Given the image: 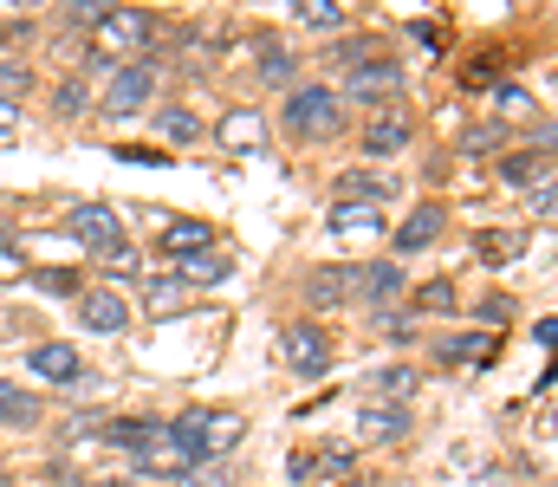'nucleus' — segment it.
<instances>
[{
  "label": "nucleus",
  "mask_w": 558,
  "mask_h": 487,
  "mask_svg": "<svg viewBox=\"0 0 558 487\" xmlns=\"http://www.w3.org/2000/svg\"><path fill=\"white\" fill-rule=\"evenodd\" d=\"M338 202H384V182L371 169H351V175H338Z\"/></svg>",
  "instance_id": "obj_24"
},
{
  "label": "nucleus",
  "mask_w": 558,
  "mask_h": 487,
  "mask_svg": "<svg viewBox=\"0 0 558 487\" xmlns=\"http://www.w3.org/2000/svg\"><path fill=\"white\" fill-rule=\"evenodd\" d=\"M500 351V338H487V331H461V338H441L435 344V364H487Z\"/></svg>",
  "instance_id": "obj_11"
},
{
  "label": "nucleus",
  "mask_w": 558,
  "mask_h": 487,
  "mask_svg": "<svg viewBox=\"0 0 558 487\" xmlns=\"http://www.w3.org/2000/svg\"><path fill=\"white\" fill-rule=\"evenodd\" d=\"M416 313H454V287L448 280H428L416 293Z\"/></svg>",
  "instance_id": "obj_28"
},
{
  "label": "nucleus",
  "mask_w": 558,
  "mask_h": 487,
  "mask_svg": "<svg viewBox=\"0 0 558 487\" xmlns=\"http://www.w3.org/2000/svg\"><path fill=\"white\" fill-rule=\"evenodd\" d=\"M0 273H7V280H13V273H26V254H20V247H7V254H0Z\"/></svg>",
  "instance_id": "obj_41"
},
{
  "label": "nucleus",
  "mask_w": 558,
  "mask_h": 487,
  "mask_svg": "<svg viewBox=\"0 0 558 487\" xmlns=\"http://www.w3.org/2000/svg\"><path fill=\"white\" fill-rule=\"evenodd\" d=\"M533 111H539V105H533L520 85H500V118H533Z\"/></svg>",
  "instance_id": "obj_32"
},
{
  "label": "nucleus",
  "mask_w": 558,
  "mask_h": 487,
  "mask_svg": "<svg viewBox=\"0 0 558 487\" xmlns=\"http://www.w3.org/2000/svg\"><path fill=\"white\" fill-rule=\"evenodd\" d=\"M65 228L85 241V247H98V254H111V247H124V221L105 208V202H78L72 215H65Z\"/></svg>",
  "instance_id": "obj_5"
},
{
  "label": "nucleus",
  "mask_w": 558,
  "mask_h": 487,
  "mask_svg": "<svg viewBox=\"0 0 558 487\" xmlns=\"http://www.w3.org/2000/svg\"><path fill=\"white\" fill-rule=\"evenodd\" d=\"M26 364H33L46 383H72V377L85 370V364H78V351H72V344H59V338H52V344H33V351H26Z\"/></svg>",
  "instance_id": "obj_9"
},
{
  "label": "nucleus",
  "mask_w": 558,
  "mask_h": 487,
  "mask_svg": "<svg viewBox=\"0 0 558 487\" xmlns=\"http://www.w3.org/2000/svg\"><path fill=\"white\" fill-rule=\"evenodd\" d=\"M403 423H410L403 410H390V403H364V429H371V436H403Z\"/></svg>",
  "instance_id": "obj_27"
},
{
  "label": "nucleus",
  "mask_w": 558,
  "mask_h": 487,
  "mask_svg": "<svg viewBox=\"0 0 558 487\" xmlns=\"http://www.w3.org/2000/svg\"><path fill=\"white\" fill-rule=\"evenodd\" d=\"M105 487H131V482H105Z\"/></svg>",
  "instance_id": "obj_44"
},
{
  "label": "nucleus",
  "mask_w": 558,
  "mask_h": 487,
  "mask_svg": "<svg viewBox=\"0 0 558 487\" xmlns=\"http://www.w3.org/2000/svg\"><path fill=\"white\" fill-rule=\"evenodd\" d=\"M299 20H305L312 33H338V26H344V7H338V0H299Z\"/></svg>",
  "instance_id": "obj_23"
},
{
  "label": "nucleus",
  "mask_w": 558,
  "mask_h": 487,
  "mask_svg": "<svg viewBox=\"0 0 558 487\" xmlns=\"http://www.w3.org/2000/svg\"><path fill=\"white\" fill-rule=\"evenodd\" d=\"M156 436H162V423H156V416H124V423H105V429H98V442H111V449H131V455H143Z\"/></svg>",
  "instance_id": "obj_12"
},
{
  "label": "nucleus",
  "mask_w": 558,
  "mask_h": 487,
  "mask_svg": "<svg viewBox=\"0 0 558 487\" xmlns=\"http://www.w3.org/2000/svg\"><path fill=\"white\" fill-rule=\"evenodd\" d=\"M105 267H111V280H131V273H137V247H131V241H124V247H111V254H105Z\"/></svg>",
  "instance_id": "obj_34"
},
{
  "label": "nucleus",
  "mask_w": 558,
  "mask_h": 487,
  "mask_svg": "<svg viewBox=\"0 0 558 487\" xmlns=\"http://www.w3.org/2000/svg\"><path fill=\"white\" fill-rule=\"evenodd\" d=\"M7 131H13V105L0 98V137H7Z\"/></svg>",
  "instance_id": "obj_42"
},
{
  "label": "nucleus",
  "mask_w": 558,
  "mask_h": 487,
  "mask_svg": "<svg viewBox=\"0 0 558 487\" xmlns=\"http://www.w3.org/2000/svg\"><path fill=\"white\" fill-rule=\"evenodd\" d=\"M182 300H189V287L169 273V280H143V306L162 319V313H182Z\"/></svg>",
  "instance_id": "obj_22"
},
{
  "label": "nucleus",
  "mask_w": 558,
  "mask_h": 487,
  "mask_svg": "<svg viewBox=\"0 0 558 487\" xmlns=\"http://www.w3.org/2000/svg\"><path fill=\"white\" fill-rule=\"evenodd\" d=\"M26 280H33L39 293H52V300H72V293H78V273H72V267H39V273H26Z\"/></svg>",
  "instance_id": "obj_26"
},
{
  "label": "nucleus",
  "mask_w": 558,
  "mask_h": 487,
  "mask_svg": "<svg viewBox=\"0 0 558 487\" xmlns=\"http://www.w3.org/2000/svg\"><path fill=\"white\" fill-rule=\"evenodd\" d=\"M377 228H384L377 202H338L331 208V234H377Z\"/></svg>",
  "instance_id": "obj_20"
},
{
  "label": "nucleus",
  "mask_w": 558,
  "mask_h": 487,
  "mask_svg": "<svg viewBox=\"0 0 558 487\" xmlns=\"http://www.w3.org/2000/svg\"><path fill=\"white\" fill-rule=\"evenodd\" d=\"M279 351H286V364L299 377H325V364H331V338H325V325H312V319L286 325L279 331Z\"/></svg>",
  "instance_id": "obj_3"
},
{
  "label": "nucleus",
  "mask_w": 558,
  "mask_h": 487,
  "mask_svg": "<svg viewBox=\"0 0 558 487\" xmlns=\"http://www.w3.org/2000/svg\"><path fill=\"white\" fill-rule=\"evenodd\" d=\"M338 487H377V475H344Z\"/></svg>",
  "instance_id": "obj_43"
},
{
  "label": "nucleus",
  "mask_w": 558,
  "mask_h": 487,
  "mask_svg": "<svg viewBox=\"0 0 558 487\" xmlns=\"http://www.w3.org/2000/svg\"><path fill=\"white\" fill-rule=\"evenodd\" d=\"M364 150H371V157H403V150H410V118H397V111L377 118V124L364 131Z\"/></svg>",
  "instance_id": "obj_15"
},
{
  "label": "nucleus",
  "mask_w": 558,
  "mask_h": 487,
  "mask_svg": "<svg viewBox=\"0 0 558 487\" xmlns=\"http://www.w3.org/2000/svg\"><path fill=\"white\" fill-rule=\"evenodd\" d=\"M260 78H267V85H286V78H292V52H286V46H267V52H260Z\"/></svg>",
  "instance_id": "obj_30"
},
{
  "label": "nucleus",
  "mask_w": 558,
  "mask_h": 487,
  "mask_svg": "<svg viewBox=\"0 0 558 487\" xmlns=\"http://www.w3.org/2000/svg\"><path fill=\"white\" fill-rule=\"evenodd\" d=\"M228 273H234V260H228V254H215V247H208V254L175 260V280H182V287H215V280H228Z\"/></svg>",
  "instance_id": "obj_16"
},
{
  "label": "nucleus",
  "mask_w": 558,
  "mask_h": 487,
  "mask_svg": "<svg viewBox=\"0 0 558 487\" xmlns=\"http://www.w3.org/2000/svg\"><path fill=\"white\" fill-rule=\"evenodd\" d=\"M435 234H441V208H435V202H422L416 215H410V221L397 228V254H422V247H428Z\"/></svg>",
  "instance_id": "obj_17"
},
{
  "label": "nucleus",
  "mask_w": 558,
  "mask_h": 487,
  "mask_svg": "<svg viewBox=\"0 0 558 487\" xmlns=\"http://www.w3.org/2000/svg\"><path fill=\"white\" fill-rule=\"evenodd\" d=\"M312 468H325V482H338V475H351V449H325V455H312Z\"/></svg>",
  "instance_id": "obj_35"
},
{
  "label": "nucleus",
  "mask_w": 558,
  "mask_h": 487,
  "mask_svg": "<svg viewBox=\"0 0 558 487\" xmlns=\"http://www.w3.org/2000/svg\"><path fill=\"white\" fill-rule=\"evenodd\" d=\"M397 85H403V72H397L390 59H377V65L364 59V65L351 72V98H364V105H377V98H390Z\"/></svg>",
  "instance_id": "obj_10"
},
{
  "label": "nucleus",
  "mask_w": 558,
  "mask_h": 487,
  "mask_svg": "<svg viewBox=\"0 0 558 487\" xmlns=\"http://www.w3.org/2000/svg\"><path fill=\"white\" fill-rule=\"evenodd\" d=\"M520 247H526L520 234H487V241H481V254H494V260H513Z\"/></svg>",
  "instance_id": "obj_37"
},
{
  "label": "nucleus",
  "mask_w": 558,
  "mask_h": 487,
  "mask_svg": "<svg viewBox=\"0 0 558 487\" xmlns=\"http://www.w3.org/2000/svg\"><path fill=\"white\" fill-rule=\"evenodd\" d=\"M500 137H507L500 124H481V131H468V150H474V157H481V150H500Z\"/></svg>",
  "instance_id": "obj_38"
},
{
  "label": "nucleus",
  "mask_w": 558,
  "mask_h": 487,
  "mask_svg": "<svg viewBox=\"0 0 558 487\" xmlns=\"http://www.w3.org/2000/svg\"><path fill=\"white\" fill-rule=\"evenodd\" d=\"M52 105H59V118H78V105H85V85H78V78H65V85L52 92Z\"/></svg>",
  "instance_id": "obj_33"
},
{
  "label": "nucleus",
  "mask_w": 558,
  "mask_h": 487,
  "mask_svg": "<svg viewBox=\"0 0 558 487\" xmlns=\"http://www.w3.org/2000/svg\"><path fill=\"white\" fill-rule=\"evenodd\" d=\"M46 410H39V397L33 390H13V383H0V429H33Z\"/></svg>",
  "instance_id": "obj_18"
},
{
  "label": "nucleus",
  "mask_w": 558,
  "mask_h": 487,
  "mask_svg": "<svg viewBox=\"0 0 558 487\" xmlns=\"http://www.w3.org/2000/svg\"><path fill=\"white\" fill-rule=\"evenodd\" d=\"M416 370L410 364H384V370H371V397H390V410L403 403V397H416Z\"/></svg>",
  "instance_id": "obj_21"
},
{
  "label": "nucleus",
  "mask_w": 558,
  "mask_h": 487,
  "mask_svg": "<svg viewBox=\"0 0 558 487\" xmlns=\"http://www.w3.org/2000/svg\"><path fill=\"white\" fill-rule=\"evenodd\" d=\"M305 293H312V300H325V306H338L351 287H344V273H312V280H305Z\"/></svg>",
  "instance_id": "obj_29"
},
{
  "label": "nucleus",
  "mask_w": 558,
  "mask_h": 487,
  "mask_svg": "<svg viewBox=\"0 0 558 487\" xmlns=\"http://www.w3.org/2000/svg\"><path fill=\"white\" fill-rule=\"evenodd\" d=\"M279 124L292 131V137H331L338 131V92L331 85H299L292 98H286V111H279Z\"/></svg>",
  "instance_id": "obj_2"
},
{
  "label": "nucleus",
  "mask_w": 558,
  "mask_h": 487,
  "mask_svg": "<svg viewBox=\"0 0 558 487\" xmlns=\"http://www.w3.org/2000/svg\"><path fill=\"white\" fill-rule=\"evenodd\" d=\"M416 39L428 46V52H441V46H448V39H441V26H428V20H416Z\"/></svg>",
  "instance_id": "obj_40"
},
{
  "label": "nucleus",
  "mask_w": 558,
  "mask_h": 487,
  "mask_svg": "<svg viewBox=\"0 0 558 487\" xmlns=\"http://www.w3.org/2000/svg\"><path fill=\"white\" fill-rule=\"evenodd\" d=\"M78 319L92 325V331H124V325H131V306H124L118 287H98V293L78 300Z\"/></svg>",
  "instance_id": "obj_8"
},
{
  "label": "nucleus",
  "mask_w": 558,
  "mask_h": 487,
  "mask_svg": "<svg viewBox=\"0 0 558 487\" xmlns=\"http://www.w3.org/2000/svg\"><path fill=\"white\" fill-rule=\"evenodd\" d=\"M500 182H513V188H533V182H553V157H533V150H513V157H500Z\"/></svg>",
  "instance_id": "obj_19"
},
{
  "label": "nucleus",
  "mask_w": 558,
  "mask_h": 487,
  "mask_svg": "<svg viewBox=\"0 0 558 487\" xmlns=\"http://www.w3.org/2000/svg\"><path fill=\"white\" fill-rule=\"evenodd\" d=\"M260 137H267L260 111H228L221 118V150H260Z\"/></svg>",
  "instance_id": "obj_14"
},
{
  "label": "nucleus",
  "mask_w": 558,
  "mask_h": 487,
  "mask_svg": "<svg viewBox=\"0 0 558 487\" xmlns=\"http://www.w3.org/2000/svg\"><path fill=\"white\" fill-rule=\"evenodd\" d=\"M149 98H156V65L137 59V65H118V78H111V92H105V111H111V118H137Z\"/></svg>",
  "instance_id": "obj_4"
},
{
  "label": "nucleus",
  "mask_w": 558,
  "mask_h": 487,
  "mask_svg": "<svg viewBox=\"0 0 558 487\" xmlns=\"http://www.w3.org/2000/svg\"><path fill=\"white\" fill-rule=\"evenodd\" d=\"M156 39V20L143 13V7H105L98 13V26H92V52H98V65H118V59H131Z\"/></svg>",
  "instance_id": "obj_1"
},
{
  "label": "nucleus",
  "mask_w": 558,
  "mask_h": 487,
  "mask_svg": "<svg viewBox=\"0 0 558 487\" xmlns=\"http://www.w3.org/2000/svg\"><path fill=\"white\" fill-rule=\"evenodd\" d=\"M344 287H351V293H364V300H390V293L403 287V267H390V260H377V267H351V273H344Z\"/></svg>",
  "instance_id": "obj_13"
},
{
  "label": "nucleus",
  "mask_w": 558,
  "mask_h": 487,
  "mask_svg": "<svg viewBox=\"0 0 558 487\" xmlns=\"http://www.w3.org/2000/svg\"><path fill=\"white\" fill-rule=\"evenodd\" d=\"M189 416H195V436H202V455H208V462H221V455L241 442V429H247L234 410H189Z\"/></svg>",
  "instance_id": "obj_7"
},
{
  "label": "nucleus",
  "mask_w": 558,
  "mask_h": 487,
  "mask_svg": "<svg viewBox=\"0 0 558 487\" xmlns=\"http://www.w3.org/2000/svg\"><path fill=\"white\" fill-rule=\"evenodd\" d=\"M156 131H162V144H195L202 137V124L189 111H156Z\"/></svg>",
  "instance_id": "obj_25"
},
{
  "label": "nucleus",
  "mask_w": 558,
  "mask_h": 487,
  "mask_svg": "<svg viewBox=\"0 0 558 487\" xmlns=\"http://www.w3.org/2000/svg\"><path fill=\"white\" fill-rule=\"evenodd\" d=\"M33 78H26V65H0V98H20Z\"/></svg>",
  "instance_id": "obj_39"
},
{
  "label": "nucleus",
  "mask_w": 558,
  "mask_h": 487,
  "mask_svg": "<svg viewBox=\"0 0 558 487\" xmlns=\"http://www.w3.org/2000/svg\"><path fill=\"white\" fill-rule=\"evenodd\" d=\"M105 7H111V0H72V7H65V20H72V26H98V13H105Z\"/></svg>",
  "instance_id": "obj_36"
},
{
  "label": "nucleus",
  "mask_w": 558,
  "mask_h": 487,
  "mask_svg": "<svg viewBox=\"0 0 558 487\" xmlns=\"http://www.w3.org/2000/svg\"><path fill=\"white\" fill-rule=\"evenodd\" d=\"M175 487H234V475H228L221 462H202V468H189Z\"/></svg>",
  "instance_id": "obj_31"
},
{
  "label": "nucleus",
  "mask_w": 558,
  "mask_h": 487,
  "mask_svg": "<svg viewBox=\"0 0 558 487\" xmlns=\"http://www.w3.org/2000/svg\"><path fill=\"white\" fill-rule=\"evenodd\" d=\"M208 247H215V228L195 221V215L162 221V234H156V254H162V260H189V254H208Z\"/></svg>",
  "instance_id": "obj_6"
}]
</instances>
